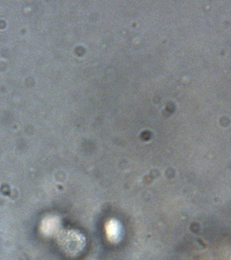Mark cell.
Instances as JSON below:
<instances>
[{"label": "cell", "instance_id": "obj_1", "mask_svg": "<svg viewBox=\"0 0 231 260\" xmlns=\"http://www.w3.org/2000/svg\"><path fill=\"white\" fill-rule=\"evenodd\" d=\"M106 233L108 239L113 242H118L122 236V228L120 224L116 221L108 222L106 227Z\"/></svg>", "mask_w": 231, "mask_h": 260}]
</instances>
